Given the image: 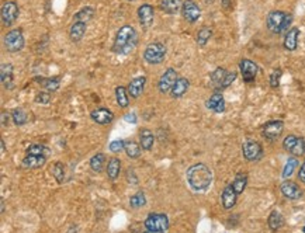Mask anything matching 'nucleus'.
Masks as SVG:
<instances>
[{"label":"nucleus","instance_id":"nucleus-1","mask_svg":"<svg viewBox=\"0 0 305 233\" xmlns=\"http://www.w3.org/2000/svg\"><path fill=\"white\" fill-rule=\"evenodd\" d=\"M186 179H187V183L191 187V190L203 192V191H207L210 188L211 183H212V171L207 164L196 163L187 169Z\"/></svg>","mask_w":305,"mask_h":233},{"label":"nucleus","instance_id":"nucleus-2","mask_svg":"<svg viewBox=\"0 0 305 233\" xmlns=\"http://www.w3.org/2000/svg\"><path fill=\"white\" fill-rule=\"evenodd\" d=\"M138 35L135 28L132 25H123L116 35V40L113 44V51L120 55H126L134 51L137 45Z\"/></svg>","mask_w":305,"mask_h":233},{"label":"nucleus","instance_id":"nucleus-3","mask_svg":"<svg viewBox=\"0 0 305 233\" xmlns=\"http://www.w3.org/2000/svg\"><path fill=\"white\" fill-rule=\"evenodd\" d=\"M291 23H293V16L280 10L269 13L267 20H266L267 28L272 32H274V34H281L285 30H288V27L291 25Z\"/></svg>","mask_w":305,"mask_h":233},{"label":"nucleus","instance_id":"nucleus-4","mask_svg":"<svg viewBox=\"0 0 305 233\" xmlns=\"http://www.w3.org/2000/svg\"><path fill=\"white\" fill-rule=\"evenodd\" d=\"M165 56H166V47L162 43L149 44L144 52V59L151 65L162 64Z\"/></svg>","mask_w":305,"mask_h":233},{"label":"nucleus","instance_id":"nucleus-5","mask_svg":"<svg viewBox=\"0 0 305 233\" xmlns=\"http://www.w3.org/2000/svg\"><path fill=\"white\" fill-rule=\"evenodd\" d=\"M283 148L287 153L294 158H300L305 155V139L297 135H287L283 140Z\"/></svg>","mask_w":305,"mask_h":233},{"label":"nucleus","instance_id":"nucleus-6","mask_svg":"<svg viewBox=\"0 0 305 233\" xmlns=\"http://www.w3.org/2000/svg\"><path fill=\"white\" fill-rule=\"evenodd\" d=\"M145 228L149 232H166L169 229V218L165 213H149L145 219Z\"/></svg>","mask_w":305,"mask_h":233},{"label":"nucleus","instance_id":"nucleus-7","mask_svg":"<svg viewBox=\"0 0 305 233\" xmlns=\"http://www.w3.org/2000/svg\"><path fill=\"white\" fill-rule=\"evenodd\" d=\"M242 155L248 162H259L263 158V148L257 140L248 139L242 145Z\"/></svg>","mask_w":305,"mask_h":233},{"label":"nucleus","instance_id":"nucleus-8","mask_svg":"<svg viewBox=\"0 0 305 233\" xmlns=\"http://www.w3.org/2000/svg\"><path fill=\"white\" fill-rule=\"evenodd\" d=\"M4 47L9 52H19L24 47V35L21 30H11L4 35Z\"/></svg>","mask_w":305,"mask_h":233},{"label":"nucleus","instance_id":"nucleus-9","mask_svg":"<svg viewBox=\"0 0 305 233\" xmlns=\"http://www.w3.org/2000/svg\"><path fill=\"white\" fill-rule=\"evenodd\" d=\"M283 131H284V122L281 119L269 121L262 127L263 137L266 139H270V140H276V139L280 138L283 135Z\"/></svg>","mask_w":305,"mask_h":233},{"label":"nucleus","instance_id":"nucleus-10","mask_svg":"<svg viewBox=\"0 0 305 233\" xmlns=\"http://www.w3.org/2000/svg\"><path fill=\"white\" fill-rule=\"evenodd\" d=\"M178 72L173 69V68H169L168 70H165V73L160 76V79H159V83H158V89L159 92L162 93V94H166L169 92H172V89H173V86L175 83L178 82Z\"/></svg>","mask_w":305,"mask_h":233},{"label":"nucleus","instance_id":"nucleus-11","mask_svg":"<svg viewBox=\"0 0 305 233\" xmlns=\"http://www.w3.org/2000/svg\"><path fill=\"white\" fill-rule=\"evenodd\" d=\"M19 6L16 1H4L1 4V22L4 25H11L19 17Z\"/></svg>","mask_w":305,"mask_h":233},{"label":"nucleus","instance_id":"nucleus-12","mask_svg":"<svg viewBox=\"0 0 305 233\" xmlns=\"http://www.w3.org/2000/svg\"><path fill=\"white\" fill-rule=\"evenodd\" d=\"M280 191L287 200H291V201H297V200L303 198V195H304V191L300 188V186L291 180L283 181L280 184Z\"/></svg>","mask_w":305,"mask_h":233},{"label":"nucleus","instance_id":"nucleus-13","mask_svg":"<svg viewBox=\"0 0 305 233\" xmlns=\"http://www.w3.org/2000/svg\"><path fill=\"white\" fill-rule=\"evenodd\" d=\"M181 14L184 17V20H187L189 23H196L201 17V10L196 4V1L186 0V1H183V6H181Z\"/></svg>","mask_w":305,"mask_h":233},{"label":"nucleus","instance_id":"nucleus-14","mask_svg":"<svg viewBox=\"0 0 305 233\" xmlns=\"http://www.w3.org/2000/svg\"><path fill=\"white\" fill-rule=\"evenodd\" d=\"M239 69H241V73H242L243 80L246 83H252L254 82L257 72H259V68L257 65L254 64L251 59H242L241 64H239Z\"/></svg>","mask_w":305,"mask_h":233},{"label":"nucleus","instance_id":"nucleus-15","mask_svg":"<svg viewBox=\"0 0 305 233\" xmlns=\"http://www.w3.org/2000/svg\"><path fill=\"white\" fill-rule=\"evenodd\" d=\"M90 116H92V119L95 121L96 124H99V125H107V124L113 122V119H114L113 111L108 110V108H96V110L92 111Z\"/></svg>","mask_w":305,"mask_h":233},{"label":"nucleus","instance_id":"nucleus-16","mask_svg":"<svg viewBox=\"0 0 305 233\" xmlns=\"http://www.w3.org/2000/svg\"><path fill=\"white\" fill-rule=\"evenodd\" d=\"M153 17H155V9L151 6V4H142L139 9H138V19L139 23L142 24V27H151V24L153 23Z\"/></svg>","mask_w":305,"mask_h":233},{"label":"nucleus","instance_id":"nucleus-17","mask_svg":"<svg viewBox=\"0 0 305 233\" xmlns=\"http://www.w3.org/2000/svg\"><path fill=\"white\" fill-rule=\"evenodd\" d=\"M238 201V194L231 184H228L221 192V204L224 210H232Z\"/></svg>","mask_w":305,"mask_h":233},{"label":"nucleus","instance_id":"nucleus-18","mask_svg":"<svg viewBox=\"0 0 305 233\" xmlns=\"http://www.w3.org/2000/svg\"><path fill=\"white\" fill-rule=\"evenodd\" d=\"M48 159V155H25L23 159V167L24 169H40L45 164Z\"/></svg>","mask_w":305,"mask_h":233},{"label":"nucleus","instance_id":"nucleus-19","mask_svg":"<svg viewBox=\"0 0 305 233\" xmlns=\"http://www.w3.org/2000/svg\"><path fill=\"white\" fill-rule=\"evenodd\" d=\"M205 104H207L208 110L217 113V114H221L225 111V100H224V95L220 92H215L214 94L211 95Z\"/></svg>","mask_w":305,"mask_h":233},{"label":"nucleus","instance_id":"nucleus-20","mask_svg":"<svg viewBox=\"0 0 305 233\" xmlns=\"http://www.w3.org/2000/svg\"><path fill=\"white\" fill-rule=\"evenodd\" d=\"M145 83H147V77L145 76H138L135 79H132L128 85V93L132 98H138L142 94L144 89H145Z\"/></svg>","mask_w":305,"mask_h":233},{"label":"nucleus","instance_id":"nucleus-21","mask_svg":"<svg viewBox=\"0 0 305 233\" xmlns=\"http://www.w3.org/2000/svg\"><path fill=\"white\" fill-rule=\"evenodd\" d=\"M155 143V137L152 134V131H149L148 128H142L139 131V145L144 150H151Z\"/></svg>","mask_w":305,"mask_h":233},{"label":"nucleus","instance_id":"nucleus-22","mask_svg":"<svg viewBox=\"0 0 305 233\" xmlns=\"http://www.w3.org/2000/svg\"><path fill=\"white\" fill-rule=\"evenodd\" d=\"M105 171H107V177L110 180H117L121 171V160L118 158H111L108 159V163L105 166Z\"/></svg>","mask_w":305,"mask_h":233},{"label":"nucleus","instance_id":"nucleus-23","mask_svg":"<svg viewBox=\"0 0 305 233\" xmlns=\"http://www.w3.org/2000/svg\"><path fill=\"white\" fill-rule=\"evenodd\" d=\"M189 87H190L189 80H187L186 77H179V79H178V82H176L175 86H173V89H172L170 94H172L173 98H180V97H183V95L187 93Z\"/></svg>","mask_w":305,"mask_h":233},{"label":"nucleus","instance_id":"nucleus-24","mask_svg":"<svg viewBox=\"0 0 305 233\" xmlns=\"http://www.w3.org/2000/svg\"><path fill=\"white\" fill-rule=\"evenodd\" d=\"M298 37H300V30L297 27H293L291 30H288L284 38V48L287 51H295L297 49Z\"/></svg>","mask_w":305,"mask_h":233},{"label":"nucleus","instance_id":"nucleus-25","mask_svg":"<svg viewBox=\"0 0 305 233\" xmlns=\"http://www.w3.org/2000/svg\"><path fill=\"white\" fill-rule=\"evenodd\" d=\"M0 77H1V83L3 86L11 90L13 89V66L10 64H3L1 69H0Z\"/></svg>","mask_w":305,"mask_h":233},{"label":"nucleus","instance_id":"nucleus-26","mask_svg":"<svg viewBox=\"0 0 305 233\" xmlns=\"http://www.w3.org/2000/svg\"><path fill=\"white\" fill-rule=\"evenodd\" d=\"M267 225H269L270 231L277 232L284 226V216L279 211H272L269 218H267Z\"/></svg>","mask_w":305,"mask_h":233},{"label":"nucleus","instance_id":"nucleus-27","mask_svg":"<svg viewBox=\"0 0 305 233\" xmlns=\"http://www.w3.org/2000/svg\"><path fill=\"white\" fill-rule=\"evenodd\" d=\"M227 74H228V70L224 69V68H217L212 73H211V83L215 89L218 90H222V86H224V82L227 79Z\"/></svg>","mask_w":305,"mask_h":233},{"label":"nucleus","instance_id":"nucleus-28","mask_svg":"<svg viewBox=\"0 0 305 233\" xmlns=\"http://www.w3.org/2000/svg\"><path fill=\"white\" fill-rule=\"evenodd\" d=\"M86 34V23L75 22L69 30V37L74 43H77L83 38V35Z\"/></svg>","mask_w":305,"mask_h":233},{"label":"nucleus","instance_id":"nucleus-29","mask_svg":"<svg viewBox=\"0 0 305 233\" xmlns=\"http://www.w3.org/2000/svg\"><path fill=\"white\" fill-rule=\"evenodd\" d=\"M231 186L233 187V190L236 191V194L238 195H241L245 188H246V186H248V174L246 173H238L236 176H235V179L231 183Z\"/></svg>","mask_w":305,"mask_h":233},{"label":"nucleus","instance_id":"nucleus-30","mask_svg":"<svg viewBox=\"0 0 305 233\" xmlns=\"http://www.w3.org/2000/svg\"><path fill=\"white\" fill-rule=\"evenodd\" d=\"M116 100L117 104L121 108H127L129 106V93L124 86H118L116 87Z\"/></svg>","mask_w":305,"mask_h":233},{"label":"nucleus","instance_id":"nucleus-31","mask_svg":"<svg viewBox=\"0 0 305 233\" xmlns=\"http://www.w3.org/2000/svg\"><path fill=\"white\" fill-rule=\"evenodd\" d=\"M181 6H183L181 0H162L160 4L162 10L168 14H176L181 9Z\"/></svg>","mask_w":305,"mask_h":233},{"label":"nucleus","instance_id":"nucleus-32","mask_svg":"<svg viewBox=\"0 0 305 233\" xmlns=\"http://www.w3.org/2000/svg\"><path fill=\"white\" fill-rule=\"evenodd\" d=\"M141 145H138L135 140H126V149L124 152L129 159H137L141 156Z\"/></svg>","mask_w":305,"mask_h":233},{"label":"nucleus","instance_id":"nucleus-33","mask_svg":"<svg viewBox=\"0 0 305 233\" xmlns=\"http://www.w3.org/2000/svg\"><path fill=\"white\" fill-rule=\"evenodd\" d=\"M89 164H90V169L93 170L95 173H100L105 166V156L103 153H96L95 156L90 159Z\"/></svg>","mask_w":305,"mask_h":233},{"label":"nucleus","instance_id":"nucleus-34","mask_svg":"<svg viewBox=\"0 0 305 233\" xmlns=\"http://www.w3.org/2000/svg\"><path fill=\"white\" fill-rule=\"evenodd\" d=\"M95 16V10L92 7H83L82 10H79L75 14V22L87 23L90 22Z\"/></svg>","mask_w":305,"mask_h":233},{"label":"nucleus","instance_id":"nucleus-35","mask_svg":"<svg viewBox=\"0 0 305 233\" xmlns=\"http://www.w3.org/2000/svg\"><path fill=\"white\" fill-rule=\"evenodd\" d=\"M11 118H13V122H14L16 127H23L28 121V116H27L25 111L23 108H16L11 114Z\"/></svg>","mask_w":305,"mask_h":233},{"label":"nucleus","instance_id":"nucleus-36","mask_svg":"<svg viewBox=\"0 0 305 233\" xmlns=\"http://www.w3.org/2000/svg\"><path fill=\"white\" fill-rule=\"evenodd\" d=\"M40 80V85L44 87V89H47L48 92H56L58 89H59V79L58 77H48V79H38Z\"/></svg>","mask_w":305,"mask_h":233},{"label":"nucleus","instance_id":"nucleus-37","mask_svg":"<svg viewBox=\"0 0 305 233\" xmlns=\"http://www.w3.org/2000/svg\"><path fill=\"white\" fill-rule=\"evenodd\" d=\"M51 173L55 177V180L58 181L59 184H62L63 181H65V166H63L62 162H55V164L51 169Z\"/></svg>","mask_w":305,"mask_h":233},{"label":"nucleus","instance_id":"nucleus-38","mask_svg":"<svg viewBox=\"0 0 305 233\" xmlns=\"http://www.w3.org/2000/svg\"><path fill=\"white\" fill-rule=\"evenodd\" d=\"M145 204H147V198H145L144 191H139L129 198V207L131 208H142V207H145Z\"/></svg>","mask_w":305,"mask_h":233},{"label":"nucleus","instance_id":"nucleus-39","mask_svg":"<svg viewBox=\"0 0 305 233\" xmlns=\"http://www.w3.org/2000/svg\"><path fill=\"white\" fill-rule=\"evenodd\" d=\"M297 166H298V160L297 158H290V159L287 160V163H285L284 169H283V179H288L293 173H294V170L297 169Z\"/></svg>","mask_w":305,"mask_h":233},{"label":"nucleus","instance_id":"nucleus-40","mask_svg":"<svg viewBox=\"0 0 305 233\" xmlns=\"http://www.w3.org/2000/svg\"><path fill=\"white\" fill-rule=\"evenodd\" d=\"M211 37H212V30L208 28V27H204V28H201L200 31L197 32V44L200 47H204L205 44L210 41Z\"/></svg>","mask_w":305,"mask_h":233},{"label":"nucleus","instance_id":"nucleus-41","mask_svg":"<svg viewBox=\"0 0 305 233\" xmlns=\"http://www.w3.org/2000/svg\"><path fill=\"white\" fill-rule=\"evenodd\" d=\"M108 148H110V150H111L113 153L123 152V150L126 149V140H123V139H116V140H113V142L108 145Z\"/></svg>","mask_w":305,"mask_h":233},{"label":"nucleus","instance_id":"nucleus-42","mask_svg":"<svg viewBox=\"0 0 305 233\" xmlns=\"http://www.w3.org/2000/svg\"><path fill=\"white\" fill-rule=\"evenodd\" d=\"M280 77H281V70L280 69H276L273 70V73L270 74V86L273 87V89H277L279 85H280Z\"/></svg>","mask_w":305,"mask_h":233},{"label":"nucleus","instance_id":"nucleus-43","mask_svg":"<svg viewBox=\"0 0 305 233\" xmlns=\"http://www.w3.org/2000/svg\"><path fill=\"white\" fill-rule=\"evenodd\" d=\"M35 101H37V103H41L44 106H47V104H50V101H51V94L47 93V92H40L38 94L35 95Z\"/></svg>","mask_w":305,"mask_h":233},{"label":"nucleus","instance_id":"nucleus-44","mask_svg":"<svg viewBox=\"0 0 305 233\" xmlns=\"http://www.w3.org/2000/svg\"><path fill=\"white\" fill-rule=\"evenodd\" d=\"M236 72H228L227 74V79H225V82H224V86H222V89H227V87H229V86L235 82V79H236Z\"/></svg>","mask_w":305,"mask_h":233},{"label":"nucleus","instance_id":"nucleus-45","mask_svg":"<svg viewBox=\"0 0 305 233\" xmlns=\"http://www.w3.org/2000/svg\"><path fill=\"white\" fill-rule=\"evenodd\" d=\"M298 180L301 181L303 184H305V159L300 167V171H298Z\"/></svg>","mask_w":305,"mask_h":233},{"label":"nucleus","instance_id":"nucleus-46","mask_svg":"<svg viewBox=\"0 0 305 233\" xmlns=\"http://www.w3.org/2000/svg\"><path fill=\"white\" fill-rule=\"evenodd\" d=\"M131 179H132V181H134V184H138L137 177H135V174H134V170L128 169V171H127V180L131 183Z\"/></svg>","mask_w":305,"mask_h":233},{"label":"nucleus","instance_id":"nucleus-47","mask_svg":"<svg viewBox=\"0 0 305 233\" xmlns=\"http://www.w3.org/2000/svg\"><path fill=\"white\" fill-rule=\"evenodd\" d=\"M9 114H6L4 111L1 113V127L3 128H6L7 125H9Z\"/></svg>","mask_w":305,"mask_h":233},{"label":"nucleus","instance_id":"nucleus-48","mask_svg":"<svg viewBox=\"0 0 305 233\" xmlns=\"http://www.w3.org/2000/svg\"><path fill=\"white\" fill-rule=\"evenodd\" d=\"M124 118H126V121H128V122H132V124L137 122V116H135L134 113H132V114H127Z\"/></svg>","mask_w":305,"mask_h":233},{"label":"nucleus","instance_id":"nucleus-49","mask_svg":"<svg viewBox=\"0 0 305 233\" xmlns=\"http://www.w3.org/2000/svg\"><path fill=\"white\" fill-rule=\"evenodd\" d=\"M0 146H1V153H4L6 152V146H4V140L3 139L0 140Z\"/></svg>","mask_w":305,"mask_h":233},{"label":"nucleus","instance_id":"nucleus-50","mask_svg":"<svg viewBox=\"0 0 305 233\" xmlns=\"http://www.w3.org/2000/svg\"><path fill=\"white\" fill-rule=\"evenodd\" d=\"M1 212H4V201L1 200Z\"/></svg>","mask_w":305,"mask_h":233},{"label":"nucleus","instance_id":"nucleus-51","mask_svg":"<svg viewBox=\"0 0 305 233\" xmlns=\"http://www.w3.org/2000/svg\"><path fill=\"white\" fill-rule=\"evenodd\" d=\"M147 233H165V232H149V231H148Z\"/></svg>","mask_w":305,"mask_h":233},{"label":"nucleus","instance_id":"nucleus-52","mask_svg":"<svg viewBox=\"0 0 305 233\" xmlns=\"http://www.w3.org/2000/svg\"><path fill=\"white\" fill-rule=\"evenodd\" d=\"M304 233H305V225H304Z\"/></svg>","mask_w":305,"mask_h":233}]
</instances>
